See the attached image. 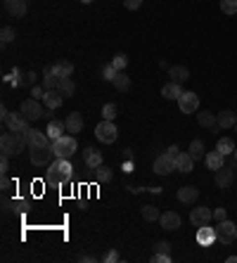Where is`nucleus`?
I'll list each match as a JSON object with an SVG mask.
<instances>
[{
  "label": "nucleus",
  "instance_id": "55",
  "mask_svg": "<svg viewBox=\"0 0 237 263\" xmlns=\"http://www.w3.org/2000/svg\"><path fill=\"white\" fill-rule=\"evenodd\" d=\"M235 133H237V123H235Z\"/></svg>",
  "mask_w": 237,
  "mask_h": 263
},
{
  "label": "nucleus",
  "instance_id": "53",
  "mask_svg": "<svg viewBox=\"0 0 237 263\" xmlns=\"http://www.w3.org/2000/svg\"><path fill=\"white\" fill-rule=\"evenodd\" d=\"M233 159H235V164H237V147H235V152H233Z\"/></svg>",
  "mask_w": 237,
  "mask_h": 263
},
{
  "label": "nucleus",
  "instance_id": "9",
  "mask_svg": "<svg viewBox=\"0 0 237 263\" xmlns=\"http://www.w3.org/2000/svg\"><path fill=\"white\" fill-rule=\"evenodd\" d=\"M178 107H180L183 114L197 112V109H199V97H197V93H183V95L178 97Z\"/></svg>",
  "mask_w": 237,
  "mask_h": 263
},
{
  "label": "nucleus",
  "instance_id": "2",
  "mask_svg": "<svg viewBox=\"0 0 237 263\" xmlns=\"http://www.w3.org/2000/svg\"><path fill=\"white\" fill-rule=\"evenodd\" d=\"M29 147L26 143V133H5L2 138H0V152L2 156H19Z\"/></svg>",
  "mask_w": 237,
  "mask_h": 263
},
{
  "label": "nucleus",
  "instance_id": "7",
  "mask_svg": "<svg viewBox=\"0 0 237 263\" xmlns=\"http://www.w3.org/2000/svg\"><path fill=\"white\" fill-rule=\"evenodd\" d=\"M216 239L221 242V244H233L237 239V225L233 223V221H221L218 223V227H216Z\"/></svg>",
  "mask_w": 237,
  "mask_h": 263
},
{
  "label": "nucleus",
  "instance_id": "6",
  "mask_svg": "<svg viewBox=\"0 0 237 263\" xmlns=\"http://www.w3.org/2000/svg\"><path fill=\"white\" fill-rule=\"evenodd\" d=\"M29 154H31V164L34 166H47L52 161V145H43V147H29Z\"/></svg>",
  "mask_w": 237,
  "mask_h": 263
},
{
  "label": "nucleus",
  "instance_id": "37",
  "mask_svg": "<svg viewBox=\"0 0 237 263\" xmlns=\"http://www.w3.org/2000/svg\"><path fill=\"white\" fill-rule=\"evenodd\" d=\"M14 38H17L14 29H12V26H2V31H0V40H2V43L7 45V43H12Z\"/></svg>",
  "mask_w": 237,
  "mask_h": 263
},
{
  "label": "nucleus",
  "instance_id": "46",
  "mask_svg": "<svg viewBox=\"0 0 237 263\" xmlns=\"http://www.w3.org/2000/svg\"><path fill=\"white\" fill-rule=\"evenodd\" d=\"M142 0H123V7L126 10H140Z\"/></svg>",
  "mask_w": 237,
  "mask_h": 263
},
{
  "label": "nucleus",
  "instance_id": "36",
  "mask_svg": "<svg viewBox=\"0 0 237 263\" xmlns=\"http://www.w3.org/2000/svg\"><path fill=\"white\" fill-rule=\"evenodd\" d=\"M95 178L100 180V183H107V180H112V168L105 166V164H102V166H97V168H95Z\"/></svg>",
  "mask_w": 237,
  "mask_h": 263
},
{
  "label": "nucleus",
  "instance_id": "42",
  "mask_svg": "<svg viewBox=\"0 0 237 263\" xmlns=\"http://www.w3.org/2000/svg\"><path fill=\"white\" fill-rule=\"evenodd\" d=\"M22 76H24V74L19 72V69H17V67H14V72L10 74V83L14 85V88H19V85H22Z\"/></svg>",
  "mask_w": 237,
  "mask_h": 263
},
{
  "label": "nucleus",
  "instance_id": "39",
  "mask_svg": "<svg viewBox=\"0 0 237 263\" xmlns=\"http://www.w3.org/2000/svg\"><path fill=\"white\" fill-rule=\"evenodd\" d=\"M221 10L225 14H237V0H221Z\"/></svg>",
  "mask_w": 237,
  "mask_h": 263
},
{
  "label": "nucleus",
  "instance_id": "41",
  "mask_svg": "<svg viewBox=\"0 0 237 263\" xmlns=\"http://www.w3.org/2000/svg\"><path fill=\"white\" fill-rule=\"evenodd\" d=\"M22 85H26V88H34L36 85V74L34 72H26L22 76Z\"/></svg>",
  "mask_w": 237,
  "mask_h": 263
},
{
  "label": "nucleus",
  "instance_id": "10",
  "mask_svg": "<svg viewBox=\"0 0 237 263\" xmlns=\"http://www.w3.org/2000/svg\"><path fill=\"white\" fill-rule=\"evenodd\" d=\"M211 218H213L211 209H206V206H197V209H192V214H190V223H192L195 227H201V225H206Z\"/></svg>",
  "mask_w": 237,
  "mask_h": 263
},
{
  "label": "nucleus",
  "instance_id": "21",
  "mask_svg": "<svg viewBox=\"0 0 237 263\" xmlns=\"http://www.w3.org/2000/svg\"><path fill=\"white\" fill-rule=\"evenodd\" d=\"M64 123H67V131H69L71 135H74V133H81L83 131V116L79 114V112H71Z\"/></svg>",
  "mask_w": 237,
  "mask_h": 263
},
{
  "label": "nucleus",
  "instance_id": "16",
  "mask_svg": "<svg viewBox=\"0 0 237 263\" xmlns=\"http://www.w3.org/2000/svg\"><path fill=\"white\" fill-rule=\"evenodd\" d=\"M55 90H57L62 97H71L74 93H76V83H74L71 76H62V78L57 81V88H55Z\"/></svg>",
  "mask_w": 237,
  "mask_h": 263
},
{
  "label": "nucleus",
  "instance_id": "12",
  "mask_svg": "<svg viewBox=\"0 0 237 263\" xmlns=\"http://www.w3.org/2000/svg\"><path fill=\"white\" fill-rule=\"evenodd\" d=\"M197 242H199L201 247H211L213 242H216V227H209V223L197 227Z\"/></svg>",
  "mask_w": 237,
  "mask_h": 263
},
{
  "label": "nucleus",
  "instance_id": "22",
  "mask_svg": "<svg viewBox=\"0 0 237 263\" xmlns=\"http://www.w3.org/2000/svg\"><path fill=\"white\" fill-rule=\"evenodd\" d=\"M197 197H199V190H197V188H192V185H188V188H180V190H178V199H180L183 204L197 202Z\"/></svg>",
  "mask_w": 237,
  "mask_h": 263
},
{
  "label": "nucleus",
  "instance_id": "26",
  "mask_svg": "<svg viewBox=\"0 0 237 263\" xmlns=\"http://www.w3.org/2000/svg\"><path fill=\"white\" fill-rule=\"evenodd\" d=\"M235 123H237V114H235V112L225 109V112L218 114V126H221V128H233Z\"/></svg>",
  "mask_w": 237,
  "mask_h": 263
},
{
  "label": "nucleus",
  "instance_id": "44",
  "mask_svg": "<svg viewBox=\"0 0 237 263\" xmlns=\"http://www.w3.org/2000/svg\"><path fill=\"white\" fill-rule=\"evenodd\" d=\"M171 261V254H164V251H157L152 256V263H168Z\"/></svg>",
  "mask_w": 237,
  "mask_h": 263
},
{
  "label": "nucleus",
  "instance_id": "14",
  "mask_svg": "<svg viewBox=\"0 0 237 263\" xmlns=\"http://www.w3.org/2000/svg\"><path fill=\"white\" fill-rule=\"evenodd\" d=\"M26 143H29V147H43V145H52V140L47 138V133H40V131H36V128H31V131L26 133Z\"/></svg>",
  "mask_w": 237,
  "mask_h": 263
},
{
  "label": "nucleus",
  "instance_id": "24",
  "mask_svg": "<svg viewBox=\"0 0 237 263\" xmlns=\"http://www.w3.org/2000/svg\"><path fill=\"white\" fill-rule=\"evenodd\" d=\"M50 67H52V74H55L57 78H62V76H71V74H74V64L67 62V60L57 62V64H50Z\"/></svg>",
  "mask_w": 237,
  "mask_h": 263
},
{
  "label": "nucleus",
  "instance_id": "8",
  "mask_svg": "<svg viewBox=\"0 0 237 263\" xmlns=\"http://www.w3.org/2000/svg\"><path fill=\"white\" fill-rule=\"evenodd\" d=\"M19 112H22V114H24V116H26L29 121H31V123L45 116V112H43V107H40V102H38V100H34V97L24 100L22 107H19Z\"/></svg>",
  "mask_w": 237,
  "mask_h": 263
},
{
  "label": "nucleus",
  "instance_id": "1",
  "mask_svg": "<svg viewBox=\"0 0 237 263\" xmlns=\"http://www.w3.org/2000/svg\"><path fill=\"white\" fill-rule=\"evenodd\" d=\"M71 176H74V166H71L69 159H57V156H55V161L47 166L45 183L47 185H52V188H57V185L69 183Z\"/></svg>",
  "mask_w": 237,
  "mask_h": 263
},
{
  "label": "nucleus",
  "instance_id": "15",
  "mask_svg": "<svg viewBox=\"0 0 237 263\" xmlns=\"http://www.w3.org/2000/svg\"><path fill=\"white\" fill-rule=\"evenodd\" d=\"M64 131H67V123H64V121H57V119L47 121L45 133H47V138H50V140H57V138H62V135H64Z\"/></svg>",
  "mask_w": 237,
  "mask_h": 263
},
{
  "label": "nucleus",
  "instance_id": "19",
  "mask_svg": "<svg viewBox=\"0 0 237 263\" xmlns=\"http://www.w3.org/2000/svg\"><path fill=\"white\" fill-rule=\"evenodd\" d=\"M192 168H195V159L190 156V152L188 154L180 152L176 159V171H180V173H192Z\"/></svg>",
  "mask_w": 237,
  "mask_h": 263
},
{
  "label": "nucleus",
  "instance_id": "47",
  "mask_svg": "<svg viewBox=\"0 0 237 263\" xmlns=\"http://www.w3.org/2000/svg\"><path fill=\"white\" fill-rule=\"evenodd\" d=\"M7 171H10V156H2L0 159V173L7 176Z\"/></svg>",
  "mask_w": 237,
  "mask_h": 263
},
{
  "label": "nucleus",
  "instance_id": "4",
  "mask_svg": "<svg viewBox=\"0 0 237 263\" xmlns=\"http://www.w3.org/2000/svg\"><path fill=\"white\" fill-rule=\"evenodd\" d=\"M76 150H79V143L74 135H62L57 140H52V152L57 159H71L76 154Z\"/></svg>",
  "mask_w": 237,
  "mask_h": 263
},
{
  "label": "nucleus",
  "instance_id": "11",
  "mask_svg": "<svg viewBox=\"0 0 237 263\" xmlns=\"http://www.w3.org/2000/svg\"><path fill=\"white\" fill-rule=\"evenodd\" d=\"M171 171H176V159H171L168 154H161L154 159V173L157 176H168Z\"/></svg>",
  "mask_w": 237,
  "mask_h": 263
},
{
  "label": "nucleus",
  "instance_id": "27",
  "mask_svg": "<svg viewBox=\"0 0 237 263\" xmlns=\"http://www.w3.org/2000/svg\"><path fill=\"white\" fill-rule=\"evenodd\" d=\"M43 102H45L47 109H57L62 102H64V97L59 95L57 90H45V97H43Z\"/></svg>",
  "mask_w": 237,
  "mask_h": 263
},
{
  "label": "nucleus",
  "instance_id": "48",
  "mask_svg": "<svg viewBox=\"0 0 237 263\" xmlns=\"http://www.w3.org/2000/svg\"><path fill=\"white\" fill-rule=\"evenodd\" d=\"M166 154L171 156V159H178V154H180V150H178V145H171V147L166 150Z\"/></svg>",
  "mask_w": 237,
  "mask_h": 263
},
{
  "label": "nucleus",
  "instance_id": "23",
  "mask_svg": "<svg viewBox=\"0 0 237 263\" xmlns=\"http://www.w3.org/2000/svg\"><path fill=\"white\" fill-rule=\"evenodd\" d=\"M168 76H171L176 83H185V81L190 78V72H188V67L176 64V67H171V69H168Z\"/></svg>",
  "mask_w": 237,
  "mask_h": 263
},
{
  "label": "nucleus",
  "instance_id": "52",
  "mask_svg": "<svg viewBox=\"0 0 237 263\" xmlns=\"http://www.w3.org/2000/svg\"><path fill=\"white\" fill-rule=\"evenodd\" d=\"M228 263H237V256H228Z\"/></svg>",
  "mask_w": 237,
  "mask_h": 263
},
{
  "label": "nucleus",
  "instance_id": "33",
  "mask_svg": "<svg viewBox=\"0 0 237 263\" xmlns=\"http://www.w3.org/2000/svg\"><path fill=\"white\" fill-rule=\"evenodd\" d=\"M190 156H192V159H195V161H197V159H204V143H201V140H192V143H190Z\"/></svg>",
  "mask_w": 237,
  "mask_h": 263
},
{
  "label": "nucleus",
  "instance_id": "5",
  "mask_svg": "<svg viewBox=\"0 0 237 263\" xmlns=\"http://www.w3.org/2000/svg\"><path fill=\"white\" fill-rule=\"evenodd\" d=\"M95 138L100 140V143H105V145H112L114 140L118 138V131H117V126H114V121H109V119H102L97 126H95Z\"/></svg>",
  "mask_w": 237,
  "mask_h": 263
},
{
  "label": "nucleus",
  "instance_id": "30",
  "mask_svg": "<svg viewBox=\"0 0 237 263\" xmlns=\"http://www.w3.org/2000/svg\"><path fill=\"white\" fill-rule=\"evenodd\" d=\"M197 121H199V126H204V128H213V126H216V123H218V119H216V116H213L211 112H206V109H204V112H199V114H197Z\"/></svg>",
  "mask_w": 237,
  "mask_h": 263
},
{
  "label": "nucleus",
  "instance_id": "25",
  "mask_svg": "<svg viewBox=\"0 0 237 263\" xmlns=\"http://www.w3.org/2000/svg\"><path fill=\"white\" fill-rule=\"evenodd\" d=\"M161 95H164L166 100H178V97L183 95V88H180V83L171 81V83H166L164 88H161Z\"/></svg>",
  "mask_w": 237,
  "mask_h": 263
},
{
  "label": "nucleus",
  "instance_id": "18",
  "mask_svg": "<svg viewBox=\"0 0 237 263\" xmlns=\"http://www.w3.org/2000/svg\"><path fill=\"white\" fill-rule=\"evenodd\" d=\"M159 223H161L164 230H178V227H180V216H178L176 211H166V214H161Z\"/></svg>",
  "mask_w": 237,
  "mask_h": 263
},
{
  "label": "nucleus",
  "instance_id": "17",
  "mask_svg": "<svg viewBox=\"0 0 237 263\" xmlns=\"http://www.w3.org/2000/svg\"><path fill=\"white\" fill-rule=\"evenodd\" d=\"M5 10L12 17H24L26 10H29V5H26V0H5Z\"/></svg>",
  "mask_w": 237,
  "mask_h": 263
},
{
  "label": "nucleus",
  "instance_id": "45",
  "mask_svg": "<svg viewBox=\"0 0 237 263\" xmlns=\"http://www.w3.org/2000/svg\"><path fill=\"white\" fill-rule=\"evenodd\" d=\"M102 259H105L107 263H117L118 259H121V256H118V251H117V249H109V251L105 254V256H102Z\"/></svg>",
  "mask_w": 237,
  "mask_h": 263
},
{
  "label": "nucleus",
  "instance_id": "43",
  "mask_svg": "<svg viewBox=\"0 0 237 263\" xmlns=\"http://www.w3.org/2000/svg\"><path fill=\"white\" fill-rule=\"evenodd\" d=\"M31 97L34 100H43L45 97V85H34L31 88Z\"/></svg>",
  "mask_w": 237,
  "mask_h": 263
},
{
  "label": "nucleus",
  "instance_id": "35",
  "mask_svg": "<svg viewBox=\"0 0 237 263\" xmlns=\"http://www.w3.org/2000/svg\"><path fill=\"white\" fill-rule=\"evenodd\" d=\"M112 64L117 67V72H123V69L128 67V55H126V52H117L114 60H112Z\"/></svg>",
  "mask_w": 237,
  "mask_h": 263
},
{
  "label": "nucleus",
  "instance_id": "29",
  "mask_svg": "<svg viewBox=\"0 0 237 263\" xmlns=\"http://www.w3.org/2000/svg\"><path fill=\"white\" fill-rule=\"evenodd\" d=\"M57 81L59 78L52 74V67L47 64L45 69H43V85H45V90H55V88H57Z\"/></svg>",
  "mask_w": 237,
  "mask_h": 263
},
{
  "label": "nucleus",
  "instance_id": "40",
  "mask_svg": "<svg viewBox=\"0 0 237 263\" xmlns=\"http://www.w3.org/2000/svg\"><path fill=\"white\" fill-rule=\"evenodd\" d=\"M117 67H114V64H107L105 69H102V78H105V81H114V76H117Z\"/></svg>",
  "mask_w": 237,
  "mask_h": 263
},
{
  "label": "nucleus",
  "instance_id": "20",
  "mask_svg": "<svg viewBox=\"0 0 237 263\" xmlns=\"http://www.w3.org/2000/svg\"><path fill=\"white\" fill-rule=\"evenodd\" d=\"M233 178H235V173H233V168L221 166V168H218V171H216V185H218V188H228V185L233 183Z\"/></svg>",
  "mask_w": 237,
  "mask_h": 263
},
{
  "label": "nucleus",
  "instance_id": "49",
  "mask_svg": "<svg viewBox=\"0 0 237 263\" xmlns=\"http://www.w3.org/2000/svg\"><path fill=\"white\" fill-rule=\"evenodd\" d=\"M213 218H216L218 223H221V221H225V218H228V214H225V209H216V211H213Z\"/></svg>",
  "mask_w": 237,
  "mask_h": 263
},
{
  "label": "nucleus",
  "instance_id": "51",
  "mask_svg": "<svg viewBox=\"0 0 237 263\" xmlns=\"http://www.w3.org/2000/svg\"><path fill=\"white\" fill-rule=\"evenodd\" d=\"M0 188H2V192H7L12 188V180L7 178V176H2V183H0Z\"/></svg>",
  "mask_w": 237,
  "mask_h": 263
},
{
  "label": "nucleus",
  "instance_id": "50",
  "mask_svg": "<svg viewBox=\"0 0 237 263\" xmlns=\"http://www.w3.org/2000/svg\"><path fill=\"white\" fill-rule=\"evenodd\" d=\"M157 251H164V254H168L171 251V244L168 242H157V247H154Z\"/></svg>",
  "mask_w": 237,
  "mask_h": 263
},
{
  "label": "nucleus",
  "instance_id": "28",
  "mask_svg": "<svg viewBox=\"0 0 237 263\" xmlns=\"http://www.w3.org/2000/svg\"><path fill=\"white\" fill-rule=\"evenodd\" d=\"M204 161H206V166L211 168V171H218V168L223 166V154L216 150V152H209V154L204 156Z\"/></svg>",
  "mask_w": 237,
  "mask_h": 263
},
{
  "label": "nucleus",
  "instance_id": "13",
  "mask_svg": "<svg viewBox=\"0 0 237 263\" xmlns=\"http://www.w3.org/2000/svg\"><path fill=\"white\" fill-rule=\"evenodd\" d=\"M83 161H85V166L90 168V171H95L97 166H102V152L95 150V147H88L83 152Z\"/></svg>",
  "mask_w": 237,
  "mask_h": 263
},
{
  "label": "nucleus",
  "instance_id": "31",
  "mask_svg": "<svg viewBox=\"0 0 237 263\" xmlns=\"http://www.w3.org/2000/svg\"><path fill=\"white\" fill-rule=\"evenodd\" d=\"M216 150H218L223 156H228V154H233V152H235V143H233L230 138H221V140L216 143Z\"/></svg>",
  "mask_w": 237,
  "mask_h": 263
},
{
  "label": "nucleus",
  "instance_id": "32",
  "mask_svg": "<svg viewBox=\"0 0 237 263\" xmlns=\"http://www.w3.org/2000/svg\"><path fill=\"white\" fill-rule=\"evenodd\" d=\"M140 214H142V218H145V221H159V218H161L159 209H157V206H152V204H145V206L140 209Z\"/></svg>",
  "mask_w": 237,
  "mask_h": 263
},
{
  "label": "nucleus",
  "instance_id": "34",
  "mask_svg": "<svg viewBox=\"0 0 237 263\" xmlns=\"http://www.w3.org/2000/svg\"><path fill=\"white\" fill-rule=\"evenodd\" d=\"M112 83H114L117 90H128V88H130V78L123 72H118L117 76H114V81H112Z\"/></svg>",
  "mask_w": 237,
  "mask_h": 263
},
{
  "label": "nucleus",
  "instance_id": "3",
  "mask_svg": "<svg viewBox=\"0 0 237 263\" xmlns=\"http://www.w3.org/2000/svg\"><path fill=\"white\" fill-rule=\"evenodd\" d=\"M0 114H2V123L7 126V131H12V133L31 131V121L26 119L22 112H7V107H0Z\"/></svg>",
  "mask_w": 237,
  "mask_h": 263
},
{
  "label": "nucleus",
  "instance_id": "38",
  "mask_svg": "<svg viewBox=\"0 0 237 263\" xmlns=\"http://www.w3.org/2000/svg\"><path fill=\"white\" fill-rule=\"evenodd\" d=\"M114 116H117V105H114V102H107L105 107H102V119L114 121Z\"/></svg>",
  "mask_w": 237,
  "mask_h": 263
},
{
  "label": "nucleus",
  "instance_id": "54",
  "mask_svg": "<svg viewBox=\"0 0 237 263\" xmlns=\"http://www.w3.org/2000/svg\"><path fill=\"white\" fill-rule=\"evenodd\" d=\"M81 2H85V5H88V2H95V0H81Z\"/></svg>",
  "mask_w": 237,
  "mask_h": 263
}]
</instances>
